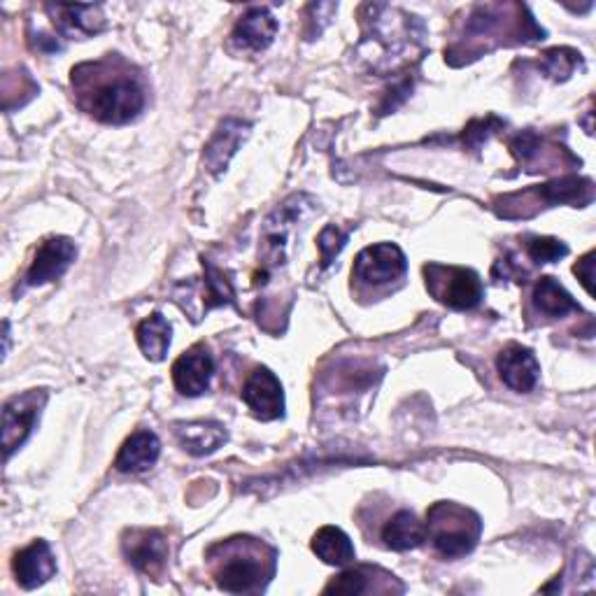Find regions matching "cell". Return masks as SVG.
<instances>
[{
  "label": "cell",
  "instance_id": "2",
  "mask_svg": "<svg viewBox=\"0 0 596 596\" xmlns=\"http://www.w3.org/2000/svg\"><path fill=\"white\" fill-rule=\"evenodd\" d=\"M213 575L224 592L250 594L263 589L275 571V550L257 539H231L208 550Z\"/></svg>",
  "mask_w": 596,
  "mask_h": 596
},
{
  "label": "cell",
  "instance_id": "24",
  "mask_svg": "<svg viewBox=\"0 0 596 596\" xmlns=\"http://www.w3.org/2000/svg\"><path fill=\"white\" fill-rule=\"evenodd\" d=\"M527 254L537 263H552L568 254V248L557 238H541L533 236L527 240Z\"/></svg>",
  "mask_w": 596,
  "mask_h": 596
},
{
  "label": "cell",
  "instance_id": "14",
  "mask_svg": "<svg viewBox=\"0 0 596 596\" xmlns=\"http://www.w3.org/2000/svg\"><path fill=\"white\" fill-rule=\"evenodd\" d=\"M278 33V19L271 14L269 8H252L245 12L231 33L234 45L248 52H261L273 43Z\"/></svg>",
  "mask_w": 596,
  "mask_h": 596
},
{
  "label": "cell",
  "instance_id": "25",
  "mask_svg": "<svg viewBox=\"0 0 596 596\" xmlns=\"http://www.w3.org/2000/svg\"><path fill=\"white\" fill-rule=\"evenodd\" d=\"M366 575L361 568H353L340 573L338 578H334L332 583L326 585V594H361L366 592Z\"/></svg>",
  "mask_w": 596,
  "mask_h": 596
},
{
  "label": "cell",
  "instance_id": "10",
  "mask_svg": "<svg viewBox=\"0 0 596 596\" xmlns=\"http://www.w3.org/2000/svg\"><path fill=\"white\" fill-rule=\"evenodd\" d=\"M215 373V359L205 345L192 347L173 364V382L182 397H201L208 392Z\"/></svg>",
  "mask_w": 596,
  "mask_h": 596
},
{
  "label": "cell",
  "instance_id": "17",
  "mask_svg": "<svg viewBox=\"0 0 596 596\" xmlns=\"http://www.w3.org/2000/svg\"><path fill=\"white\" fill-rule=\"evenodd\" d=\"M175 436L184 452H189L194 457H203L210 455L226 441V431L217 422H189L175 424Z\"/></svg>",
  "mask_w": 596,
  "mask_h": 596
},
{
  "label": "cell",
  "instance_id": "4",
  "mask_svg": "<svg viewBox=\"0 0 596 596\" xmlns=\"http://www.w3.org/2000/svg\"><path fill=\"white\" fill-rule=\"evenodd\" d=\"M424 275L431 296L452 311H473L483 301V282L470 269L429 263L424 266Z\"/></svg>",
  "mask_w": 596,
  "mask_h": 596
},
{
  "label": "cell",
  "instance_id": "3",
  "mask_svg": "<svg viewBox=\"0 0 596 596\" xmlns=\"http://www.w3.org/2000/svg\"><path fill=\"white\" fill-rule=\"evenodd\" d=\"M426 533L443 557H464L480 539V518L468 508L441 501L426 512Z\"/></svg>",
  "mask_w": 596,
  "mask_h": 596
},
{
  "label": "cell",
  "instance_id": "15",
  "mask_svg": "<svg viewBox=\"0 0 596 596\" xmlns=\"http://www.w3.org/2000/svg\"><path fill=\"white\" fill-rule=\"evenodd\" d=\"M250 136V124L248 121L240 119H224L217 133L213 136L210 145L205 148V166H208L210 173L219 175L221 171H226L229 166L231 156L238 152L240 142H245V138Z\"/></svg>",
  "mask_w": 596,
  "mask_h": 596
},
{
  "label": "cell",
  "instance_id": "5",
  "mask_svg": "<svg viewBox=\"0 0 596 596\" xmlns=\"http://www.w3.org/2000/svg\"><path fill=\"white\" fill-rule=\"evenodd\" d=\"M47 403L45 389H31L19 397H12L3 405V447L6 459L12 457V452L24 445V441L31 436L35 429V422L40 418V410Z\"/></svg>",
  "mask_w": 596,
  "mask_h": 596
},
{
  "label": "cell",
  "instance_id": "27",
  "mask_svg": "<svg viewBox=\"0 0 596 596\" xmlns=\"http://www.w3.org/2000/svg\"><path fill=\"white\" fill-rule=\"evenodd\" d=\"M575 275L581 278V282L585 284V290L592 294V280H594V252H589L585 259H581L578 263H575Z\"/></svg>",
  "mask_w": 596,
  "mask_h": 596
},
{
  "label": "cell",
  "instance_id": "23",
  "mask_svg": "<svg viewBox=\"0 0 596 596\" xmlns=\"http://www.w3.org/2000/svg\"><path fill=\"white\" fill-rule=\"evenodd\" d=\"M581 54L573 50H550L543 54V68L554 79H566L573 75L575 66L581 64Z\"/></svg>",
  "mask_w": 596,
  "mask_h": 596
},
{
  "label": "cell",
  "instance_id": "7",
  "mask_svg": "<svg viewBox=\"0 0 596 596\" xmlns=\"http://www.w3.org/2000/svg\"><path fill=\"white\" fill-rule=\"evenodd\" d=\"M405 254L394 242H380L366 248L353 269V278L366 284H387L405 275Z\"/></svg>",
  "mask_w": 596,
  "mask_h": 596
},
{
  "label": "cell",
  "instance_id": "8",
  "mask_svg": "<svg viewBox=\"0 0 596 596\" xmlns=\"http://www.w3.org/2000/svg\"><path fill=\"white\" fill-rule=\"evenodd\" d=\"M77 257V248L71 238H50L40 245L31 269L26 273L29 286H43L64 275Z\"/></svg>",
  "mask_w": 596,
  "mask_h": 596
},
{
  "label": "cell",
  "instance_id": "20",
  "mask_svg": "<svg viewBox=\"0 0 596 596\" xmlns=\"http://www.w3.org/2000/svg\"><path fill=\"white\" fill-rule=\"evenodd\" d=\"M171 334H173V328L161 313H154L145 322H140L136 336H138L142 355H145L150 361H161L171 347Z\"/></svg>",
  "mask_w": 596,
  "mask_h": 596
},
{
  "label": "cell",
  "instance_id": "9",
  "mask_svg": "<svg viewBox=\"0 0 596 596\" xmlns=\"http://www.w3.org/2000/svg\"><path fill=\"white\" fill-rule=\"evenodd\" d=\"M242 401L259 420H278L284 413V394L280 380L269 368H257L242 387Z\"/></svg>",
  "mask_w": 596,
  "mask_h": 596
},
{
  "label": "cell",
  "instance_id": "6",
  "mask_svg": "<svg viewBox=\"0 0 596 596\" xmlns=\"http://www.w3.org/2000/svg\"><path fill=\"white\" fill-rule=\"evenodd\" d=\"M121 550L127 562L148 578H159L169 566V541L156 529H129Z\"/></svg>",
  "mask_w": 596,
  "mask_h": 596
},
{
  "label": "cell",
  "instance_id": "22",
  "mask_svg": "<svg viewBox=\"0 0 596 596\" xmlns=\"http://www.w3.org/2000/svg\"><path fill=\"white\" fill-rule=\"evenodd\" d=\"M205 269H208V273H205V284H203V294H201L205 311H210V307H217V305H224V303H234L231 282L226 280L224 273L217 271L215 266L205 263Z\"/></svg>",
  "mask_w": 596,
  "mask_h": 596
},
{
  "label": "cell",
  "instance_id": "26",
  "mask_svg": "<svg viewBox=\"0 0 596 596\" xmlns=\"http://www.w3.org/2000/svg\"><path fill=\"white\" fill-rule=\"evenodd\" d=\"M347 240V234L340 231L338 226H326L319 236V252H322V263L328 266L334 261V257L343 250V245Z\"/></svg>",
  "mask_w": 596,
  "mask_h": 596
},
{
  "label": "cell",
  "instance_id": "21",
  "mask_svg": "<svg viewBox=\"0 0 596 596\" xmlns=\"http://www.w3.org/2000/svg\"><path fill=\"white\" fill-rule=\"evenodd\" d=\"M533 303L539 311L550 317H564L568 313L581 311V305L573 301V296L554 278H541L537 290H533Z\"/></svg>",
  "mask_w": 596,
  "mask_h": 596
},
{
  "label": "cell",
  "instance_id": "12",
  "mask_svg": "<svg viewBox=\"0 0 596 596\" xmlns=\"http://www.w3.org/2000/svg\"><path fill=\"white\" fill-rule=\"evenodd\" d=\"M17 583L24 589H35L45 585L56 573V560L47 541H33L29 548L19 550L12 562Z\"/></svg>",
  "mask_w": 596,
  "mask_h": 596
},
{
  "label": "cell",
  "instance_id": "11",
  "mask_svg": "<svg viewBox=\"0 0 596 596\" xmlns=\"http://www.w3.org/2000/svg\"><path fill=\"white\" fill-rule=\"evenodd\" d=\"M497 368L501 380L512 389V392L520 394H529L541 378V366L537 357H533L531 349L522 345H508L506 349H501Z\"/></svg>",
  "mask_w": 596,
  "mask_h": 596
},
{
  "label": "cell",
  "instance_id": "18",
  "mask_svg": "<svg viewBox=\"0 0 596 596\" xmlns=\"http://www.w3.org/2000/svg\"><path fill=\"white\" fill-rule=\"evenodd\" d=\"M382 541L389 550H415L426 541V527L415 518V512L401 510L382 529Z\"/></svg>",
  "mask_w": 596,
  "mask_h": 596
},
{
  "label": "cell",
  "instance_id": "1",
  "mask_svg": "<svg viewBox=\"0 0 596 596\" xmlns=\"http://www.w3.org/2000/svg\"><path fill=\"white\" fill-rule=\"evenodd\" d=\"M79 106L106 124H127L145 108V91L129 71L110 64H87L73 71Z\"/></svg>",
  "mask_w": 596,
  "mask_h": 596
},
{
  "label": "cell",
  "instance_id": "19",
  "mask_svg": "<svg viewBox=\"0 0 596 596\" xmlns=\"http://www.w3.org/2000/svg\"><path fill=\"white\" fill-rule=\"evenodd\" d=\"M313 552L324 564L345 566L355 562V545L338 527H322L313 537Z\"/></svg>",
  "mask_w": 596,
  "mask_h": 596
},
{
  "label": "cell",
  "instance_id": "16",
  "mask_svg": "<svg viewBox=\"0 0 596 596\" xmlns=\"http://www.w3.org/2000/svg\"><path fill=\"white\" fill-rule=\"evenodd\" d=\"M161 455V443L152 431H136L117 455V470L121 473H145Z\"/></svg>",
  "mask_w": 596,
  "mask_h": 596
},
{
  "label": "cell",
  "instance_id": "13",
  "mask_svg": "<svg viewBox=\"0 0 596 596\" xmlns=\"http://www.w3.org/2000/svg\"><path fill=\"white\" fill-rule=\"evenodd\" d=\"M54 26L66 37L87 40L106 29V17H102L100 6H47Z\"/></svg>",
  "mask_w": 596,
  "mask_h": 596
}]
</instances>
